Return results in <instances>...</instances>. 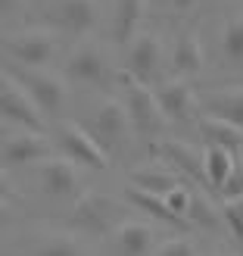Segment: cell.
<instances>
[{
    "mask_svg": "<svg viewBox=\"0 0 243 256\" xmlns=\"http://www.w3.org/2000/svg\"><path fill=\"white\" fill-rule=\"evenodd\" d=\"M0 116L9 119L12 125H22L25 132H34V134L47 132V116L37 110L31 94L25 91L12 72L0 75Z\"/></svg>",
    "mask_w": 243,
    "mask_h": 256,
    "instance_id": "obj_1",
    "label": "cell"
},
{
    "mask_svg": "<svg viewBox=\"0 0 243 256\" xmlns=\"http://www.w3.org/2000/svg\"><path fill=\"white\" fill-rule=\"evenodd\" d=\"M56 144L62 150V156L72 160L75 166H87V169H109V160H106V150L97 144V138L81 128L78 122L72 119H62L56 125Z\"/></svg>",
    "mask_w": 243,
    "mask_h": 256,
    "instance_id": "obj_2",
    "label": "cell"
},
{
    "mask_svg": "<svg viewBox=\"0 0 243 256\" xmlns=\"http://www.w3.org/2000/svg\"><path fill=\"white\" fill-rule=\"evenodd\" d=\"M69 225L78 228L81 234H94V238L109 234L119 225V206L112 197H103V194H78Z\"/></svg>",
    "mask_w": 243,
    "mask_h": 256,
    "instance_id": "obj_3",
    "label": "cell"
},
{
    "mask_svg": "<svg viewBox=\"0 0 243 256\" xmlns=\"http://www.w3.org/2000/svg\"><path fill=\"white\" fill-rule=\"evenodd\" d=\"M125 78H128V84H125L128 88L125 110H128V119H131V132H137V134H159L169 119L162 116L153 91L147 84H140L137 78H131V75H125Z\"/></svg>",
    "mask_w": 243,
    "mask_h": 256,
    "instance_id": "obj_4",
    "label": "cell"
},
{
    "mask_svg": "<svg viewBox=\"0 0 243 256\" xmlns=\"http://www.w3.org/2000/svg\"><path fill=\"white\" fill-rule=\"evenodd\" d=\"M12 75H16V72H12ZM16 78L22 82L25 91L31 94V100L37 104V110H41L44 116L59 112L62 106H66L69 88H66V82H62L59 75H53L50 69H22Z\"/></svg>",
    "mask_w": 243,
    "mask_h": 256,
    "instance_id": "obj_5",
    "label": "cell"
},
{
    "mask_svg": "<svg viewBox=\"0 0 243 256\" xmlns=\"http://www.w3.org/2000/svg\"><path fill=\"white\" fill-rule=\"evenodd\" d=\"M6 50L25 69H44L56 54V38L47 28H28V32L12 34L6 41Z\"/></svg>",
    "mask_w": 243,
    "mask_h": 256,
    "instance_id": "obj_6",
    "label": "cell"
},
{
    "mask_svg": "<svg viewBox=\"0 0 243 256\" xmlns=\"http://www.w3.org/2000/svg\"><path fill=\"white\" fill-rule=\"evenodd\" d=\"M94 138L100 147L119 150L131 140V119H128V110L119 100H103L94 116Z\"/></svg>",
    "mask_w": 243,
    "mask_h": 256,
    "instance_id": "obj_7",
    "label": "cell"
},
{
    "mask_svg": "<svg viewBox=\"0 0 243 256\" xmlns=\"http://www.w3.org/2000/svg\"><path fill=\"white\" fill-rule=\"evenodd\" d=\"M37 182H41V190L50 197H78L81 166H75L66 156H50L37 162Z\"/></svg>",
    "mask_w": 243,
    "mask_h": 256,
    "instance_id": "obj_8",
    "label": "cell"
},
{
    "mask_svg": "<svg viewBox=\"0 0 243 256\" xmlns=\"http://www.w3.org/2000/svg\"><path fill=\"white\" fill-rule=\"evenodd\" d=\"M53 156V140L34 132H25L9 138L3 150H0V166L3 169H16V166H28V162H44Z\"/></svg>",
    "mask_w": 243,
    "mask_h": 256,
    "instance_id": "obj_9",
    "label": "cell"
},
{
    "mask_svg": "<svg viewBox=\"0 0 243 256\" xmlns=\"http://www.w3.org/2000/svg\"><path fill=\"white\" fill-rule=\"evenodd\" d=\"M153 97H156L162 116L169 122H190L200 110V97L187 82H165L153 91Z\"/></svg>",
    "mask_w": 243,
    "mask_h": 256,
    "instance_id": "obj_10",
    "label": "cell"
},
{
    "mask_svg": "<svg viewBox=\"0 0 243 256\" xmlns=\"http://www.w3.org/2000/svg\"><path fill=\"white\" fill-rule=\"evenodd\" d=\"M66 75L72 82H81V84H106V75H109L106 54L97 44L75 47L66 60Z\"/></svg>",
    "mask_w": 243,
    "mask_h": 256,
    "instance_id": "obj_11",
    "label": "cell"
},
{
    "mask_svg": "<svg viewBox=\"0 0 243 256\" xmlns=\"http://www.w3.org/2000/svg\"><path fill=\"white\" fill-rule=\"evenodd\" d=\"M156 153L178 169V175H184L187 182H194V184H209L206 182V166H203V153L197 147H190V144H181V140H162V144L156 147Z\"/></svg>",
    "mask_w": 243,
    "mask_h": 256,
    "instance_id": "obj_12",
    "label": "cell"
},
{
    "mask_svg": "<svg viewBox=\"0 0 243 256\" xmlns=\"http://www.w3.org/2000/svg\"><path fill=\"white\" fill-rule=\"evenodd\" d=\"M159 69V41L156 34H134L128 47V75L137 78L140 84H150Z\"/></svg>",
    "mask_w": 243,
    "mask_h": 256,
    "instance_id": "obj_13",
    "label": "cell"
},
{
    "mask_svg": "<svg viewBox=\"0 0 243 256\" xmlns=\"http://www.w3.org/2000/svg\"><path fill=\"white\" fill-rule=\"evenodd\" d=\"M200 106L206 110V116L222 119L243 132V88H225V91H212L200 100Z\"/></svg>",
    "mask_w": 243,
    "mask_h": 256,
    "instance_id": "obj_14",
    "label": "cell"
},
{
    "mask_svg": "<svg viewBox=\"0 0 243 256\" xmlns=\"http://www.w3.org/2000/svg\"><path fill=\"white\" fill-rule=\"evenodd\" d=\"M100 22L97 0H59V25L72 34H87Z\"/></svg>",
    "mask_w": 243,
    "mask_h": 256,
    "instance_id": "obj_15",
    "label": "cell"
},
{
    "mask_svg": "<svg viewBox=\"0 0 243 256\" xmlns=\"http://www.w3.org/2000/svg\"><path fill=\"white\" fill-rule=\"evenodd\" d=\"M156 232L144 222H119L116 225V250L119 256H150Z\"/></svg>",
    "mask_w": 243,
    "mask_h": 256,
    "instance_id": "obj_16",
    "label": "cell"
},
{
    "mask_svg": "<svg viewBox=\"0 0 243 256\" xmlns=\"http://www.w3.org/2000/svg\"><path fill=\"white\" fill-rule=\"evenodd\" d=\"M203 66H206V50H203L200 34L197 32L181 34L175 50H172V69L178 75H200Z\"/></svg>",
    "mask_w": 243,
    "mask_h": 256,
    "instance_id": "obj_17",
    "label": "cell"
},
{
    "mask_svg": "<svg viewBox=\"0 0 243 256\" xmlns=\"http://www.w3.org/2000/svg\"><path fill=\"white\" fill-rule=\"evenodd\" d=\"M144 10H147V0H119L116 19H112V34H116L119 44L134 41L137 25H140V19H144Z\"/></svg>",
    "mask_w": 243,
    "mask_h": 256,
    "instance_id": "obj_18",
    "label": "cell"
},
{
    "mask_svg": "<svg viewBox=\"0 0 243 256\" xmlns=\"http://www.w3.org/2000/svg\"><path fill=\"white\" fill-rule=\"evenodd\" d=\"M178 184H181V175H175L169 169H150V166H144V169L131 172V188H140V190L156 194V197H165Z\"/></svg>",
    "mask_w": 243,
    "mask_h": 256,
    "instance_id": "obj_19",
    "label": "cell"
},
{
    "mask_svg": "<svg viewBox=\"0 0 243 256\" xmlns=\"http://www.w3.org/2000/svg\"><path fill=\"white\" fill-rule=\"evenodd\" d=\"M200 128H203V134H206V140L212 147H222L228 153H234V156L243 150V132H237L234 125H228L222 119H212V116H203Z\"/></svg>",
    "mask_w": 243,
    "mask_h": 256,
    "instance_id": "obj_20",
    "label": "cell"
},
{
    "mask_svg": "<svg viewBox=\"0 0 243 256\" xmlns=\"http://www.w3.org/2000/svg\"><path fill=\"white\" fill-rule=\"evenodd\" d=\"M234 153H228V150H222V147H206V153H203V166H206V182H209V188H225V182L231 178V172H234Z\"/></svg>",
    "mask_w": 243,
    "mask_h": 256,
    "instance_id": "obj_21",
    "label": "cell"
},
{
    "mask_svg": "<svg viewBox=\"0 0 243 256\" xmlns=\"http://www.w3.org/2000/svg\"><path fill=\"white\" fill-rule=\"evenodd\" d=\"M128 200H131L137 210H144L147 216H153L156 222H162V225H187L184 219H178V216L165 206V200L156 197V194H147V190H140V188H128Z\"/></svg>",
    "mask_w": 243,
    "mask_h": 256,
    "instance_id": "obj_22",
    "label": "cell"
},
{
    "mask_svg": "<svg viewBox=\"0 0 243 256\" xmlns=\"http://www.w3.org/2000/svg\"><path fill=\"white\" fill-rule=\"evenodd\" d=\"M222 54L234 62V66H243V12L231 16V22L225 25L222 32Z\"/></svg>",
    "mask_w": 243,
    "mask_h": 256,
    "instance_id": "obj_23",
    "label": "cell"
},
{
    "mask_svg": "<svg viewBox=\"0 0 243 256\" xmlns=\"http://www.w3.org/2000/svg\"><path fill=\"white\" fill-rule=\"evenodd\" d=\"M37 256H87V253L72 234H50L44 244L37 247Z\"/></svg>",
    "mask_w": 243,
    "mask_h": 256,
    "instance_id": "obj_24",
    "label": "cell"
},
{
    "mask_svg": "<svg viewBox=\"0 0 243 256\" xmlns=\"http://www.w3.org/2000/svg\"><path fill=\"white\" fill-rule=\"evenodd\" d=\"M187 219H194L197 225H206V228H215L219 225V219L222 216L215 212V206L203 197V194H194L190 197V210H187Z\"/></svg>",
    "mask_w": 243,
    "mask_h": 256,
    "instance_id": "obj_25",
    "label": "cell"
},
{
    "mask_svg": "<svg viewBox=\"0 0 243 256\" xmlns=\"http://www.w3.org/2000/svg\"><path fill=\"white\" fill-rule=\"evenodd\" d=\"M222 222L231 228V234H234L237 244H243V200H225Z\"/></svg>",
    "mask_w": 243,
    "mask_h": 256,
    "instance_id": "obj_26",
    "label": "cell"
},
{
    "mask_svg": "<svg viewBox=\"0 0 243 256\" xmlns=\"http://www.w3.org/2000/svg\"><path fill=\"white\" fill-rule=\"evenodd\" d=\"M190 197H194V194H190V190L184 188V184H178L175 190H169V194H165L162 200H165V206H169L175 216H178V219H184L187 222V210H190Z\"/></svg>",
    "mask_w": 243,
    "mask_h": 256,
    "instance_id": "obj_27",
    "label": "cell"
},
{
    "mask_svg": "<svg viewBox=\"0 0 243 256\" xmlns=\"http://www.w3.org/2000/svg\"><path fill=\"white\" fill-rule=\"evenodd\" d=\"M153 256H197V250H194V240L172 238V240H165V244H159Z\"/></svg>",
    "mask_w": 243,
    "mask_h": 256,
    "instance_id": "obj_28",
    "label": "cell"
},
{
    "mask_svg": "<svg viewBox=\"0 0 243 256\" xmlns=\"http://www.w3.org/2000/svg\"><path fill=\"white\" fill-rule=\"evenodd\" d=\"M222 194H225V200H243V166H234V172L225 182Z\"/></svg>",
    "mask_w": 243,
    "mask_h": 256,
    "instance_id": "obj_29",
    "label": "cell"
},
{
    "mask_svg": "<svg viewBox=\"0 0 243 256\" xmlns=\"http://www.w3.org/2000/svg\"><path fill=\"white\" fill-rule=\"evenodd\" d=\"M0 197H3V200H16V190H12V184H9L3 166H0Z\"/></svg>",
    "mask_w": 243,
    "mask_h": 256,
    "instance_id": "obj_30",
    "label": "cell"
},
{
    "mask_svg": "<svg viewBox=\"0 0 243 256\" xmlns=\"http://www.w3.org/2000/svg\"><path fill=\"white\" fill-rule=\"evenodd\" d=\"M22 4L25 0H0V16H9V12L22 10Z\"/></svg>",
    "mask_w": 243,
    "mask_h": 256,
    "instance_id": "obj_31",
    "label": "cell"
},
{
    "mask_svg": "<svg viewBox=\"0 0 243 256\" xmlns=\"http://www.w3.org/2000/svg\"><path fill=\"white\" fill-rule=\"evenodd\" d=\"M6 216H9V203H6L3 197H0V222H3V219H6Z\"/></svg>",
    "mask_w": 243,
    "mask_h": 256,
    "instance_id": "obj_32",
    "label": "cell"
},
{
    "mask_svg": "<svg viewBox=\"0 0 243 256\" xmlns=\"http://www.w3.org/2000/svg\"><path fill=\"white\" fill-rule=\"evenodd\" d=\"M190 4H194V0H175V6H178V10H187Z\"/></svg>",
    "mask_w": 243,
    "mask_h": 256,
    "instance_id": "obj_33",
    "label": "cell"
},
{
    "mask_svg": "<svg viewBox=\"0 0 243 256\" xmlns=\"http://www.w3.org/2000/svg\"><path fill=\"white\" fill-rule=\"evenodd\" d=\"M240 256H243V244H240Z\"/></svg>",
    "mask_w": 243,
    "mask_h": 256,
    "instance_id": "obj_34",
    "label": "cell"
}]
</instances>
